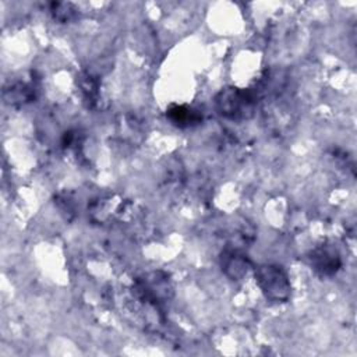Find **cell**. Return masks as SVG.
Returning a JSON list of instances; mask_svg holds the SVG:
<instances>
[{
	"mask_svg": "<svg viewBox=\"0 0 357 357\" xmlns=\"http://www.w3.org/2000/svg\"><path fill=\"white\" fill-rule=\"evenodd\" d=\"M255 280L264 296L273 303L289 300L291 286L286 271L275 264H264L255 269Z\"/></svg>",
	"mask_w": 357,
	"mask_h": 357,
	"instance_id": "cell-1",
	"label": "cell"
},
{
	"mask_svg": "<svg viewBox=\"0 0 357 357\" xmlns=\"http://www.w3.org/2000/svg\"><path fill=\"white\" fill-rule=\"evenodd\" d=\"M255 98L251 92L234 86L222 89L215 98L219 114L227 119H245L252 113Z\"/></svg>",
	"mask_w": 357,
	"mask_h": 357,
	"instance_id": "cell-2",
	"label": "cell"
},
{
	"mask_svg": "<svg viewBox=\"0 0 357 357\" xmlns=\"http://www.w3.org/2000/svg\"><path fill=\"white\" fill-rule=\"evenodd\" d=\"M312 269L321 276H331L340 268L342 261L337 250L332 245H319L310 254Z\"/></svg>",
	"mask_w": 357,
	"mask_h": 357,
	"instance_id": "cell-3",
	"label": "cell"
},
{
	"mask_svg": "<svg viewBox=\"0 0 357 357\" xmlns=\"http://www.w3.org/2000/svg\"><path fill=\"white\" fill-rule=\"evenodd\" d=\"M220 264H222L223 272L231 280L243 279L247 275L248 269L251 268L250 259L243 252H240L238 250H226L222 254Z\"/></svg>",
	"mask_w": 357,
	"mask_h": 357,
	"instance_id": "cell-4",
	"label": "cell"
},
{
	"mask_svg": "<svg viewBox=\"0 0 357 357\" xmlns=\"http://www.w3.org/2000/svg\"><path fill=\"white\" fill-rule=\"evenodd\" d=\"M166 116L173 124L178 127H188V126L197 124L201 120V116L195 110L183 105L170 106L169 110L166 112Z\"/></svg>",
	"mask_w": 357,
	"mask_h": 357,
	"instance_id": "cell-5",
	"label": "cell"
},
{
	"mask_svg": "<svg viewBox=\"0 0 357 357\" xmlns=\"http://www.w3.org/2000/svg\"><path fill=\"white\" fill-rule=\"evenodd\" d=\"M52 13L54 14V17L60 21H67L71 18V15L74 14L73 6L71 4H66V3H53L52 4Z\"/></svg>",
	"mask_w": 357,
	"mask_h": 357,
	"instance_id": "cell-6",
	"label": "cell"
}]
</instances>
